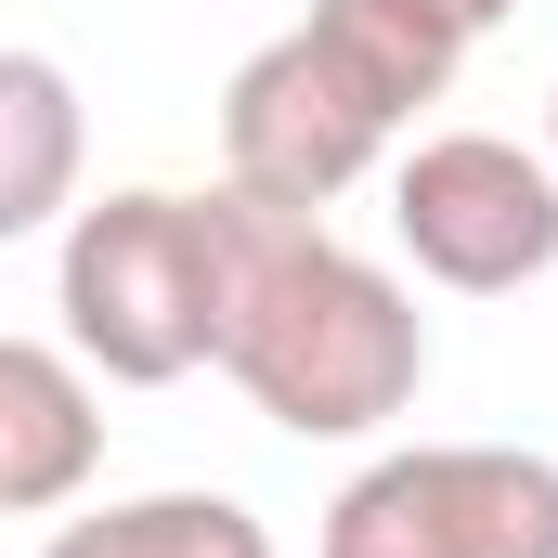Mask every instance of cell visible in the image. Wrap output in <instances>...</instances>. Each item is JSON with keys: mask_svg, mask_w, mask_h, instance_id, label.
<instances>
[{"mask_svg": "<svg viewBox=\"0 0 558 558\" xmlns=\"http://www.w3.org/2000/svg\"><path fill=\"white\" fill-rule=\"evenodd\" d=\"M247 208V247H234V338H221V377L286 428V441H364L416 403L428 377V325L416 299L377 274L364 247H338L312 208Z\"/></svg>", "mask_w": 558, "mask_h": 558, "instance_id": "6da1fadb", "label": "cell"}, {"mask_svg": "<svg viewBox=\"0 0 558 558\" xmlns=\"http://www.w3.org/2000/svg\"><path fill=\"white\" fill-rule=\"evenodd\" d=\"M234 247H247L234 182L221 195L131 182V195L78 208L65 260H52V312H65L78 364H105L118 390H169V377L221 364V338H234Z\"/></svg>", "mask_w": 558, "mask_h": 558, "instance_id": "7a4b0ae2", "label": "cell"}, {"mask_svg": "<svg viewBox=\"0 0 558 558\" xmlns=\"http://www.w3.org/2000/svg\"><path fill=\"white\" fill-rule=\"evenodd\" d=\"M325 558H558V454L520 441L377 454L325 507Z\"/></svg>", "mask_w": 558, "mask_h": 558, "instance_id": "3957f363", "label": "cell"}, {"mask_svg": "<svg viewBox=\"0 0 558 558\" xmlns=\"http://www.w3.org/2000/svg\"><path fill=\"white\" fill-rule=\"evenodd\" d=\"M390 105L351 78V52L299 13L286 39H260L247 65H234V92H221V182L234 195H260V208H338L377 156H390Z\"/></svg>", "mask_w": 558, "mask_h": 558, "instance_id": "277c9868", "label": "cell"}, {"mask_svg": "<svg viewBox=\"0 0 558 558\" xmlns=\"http://www.w3.org/2000/svg\"><path fill=\"white\" fill-rule=\"evenodd\" d=\"M390 234L416 247L428 286L507 299V286L558 274V156H533L507 131H428L390 169Z\"/></svg>", "mask_w": 558, "mask_h": 558, "instance_id": "5b68a950", "label": "cell"}, {"mask_svg": "<svg viewBox=\"0 0 558 558\" xmlns=\"http://www.w3.org/2000/svg\"><path fill=\"white\" fill-rule=\"evenodd\" d=\"M105 454V416H92V377L52 351V338H0V507L13 520H52Z\"/></svg>", "mask_w": 558, "mask_h": 558, "instance_id": "8992f818", "label": "cell"}, {"mask_svg": "<svg viewBox=\"0 0 558 558\" xmlns=\"http://www.w3.org/2000/svg\"><path fill=\"white\" fill-rule=\"evenodd\" d=\"M312 26L351 52V78L390 105V118H416L454 92V65H468V26L441 13V0H312Z\"/></svg>", "mask_w": 558, "mask_h": 558, "instance_id": "52a82bcc", "label": "cell"}, {"mask_svg": "<svg viewBox=\"0 0 558 558\" xmlns=\"http://www.w3.org/2000/svg\"><path fill=\"white\" fill-rule=\"evenodd\" d=\"M78 169V92L52 52H0V234H39Z\"/></svg>", "mask_w": 558, "mask_h": 558, "instance_id": "ba28073f", "label": "cell"}, {"mask_svg": "<svg viewBox=\"0 0 558 558\" xmlns=\"http://www.w3.org/2000/svg\"><path fill=\"white\" fill-rule=\"evenodd\" d=\"M39 558H274V533L234 494H131L105 520H65Z\"/></svg>", "mask_w": 558, "mask_h": 558, "instance_id": "9c48e42d", "label": "cell"}, {"mask_svg": "<svg viewBox=\"0 0 558 558\" xmlns=\"http://www.w3.org/2000/svg\"><path fill=\"white\" fill-rule=\"evenodd\" d=\"M441 13H454V26H468V39H481V26H507V13H520V0H441Z\"/></svg>", "mask_w": 558, "mask_h": 558, "instance_id": "30bf717a", "label": "cell"}, {"mask_svg": "<svg viewBox=\"0 0 558 558\" xmlns=\"http://www.w3.org/2000/svg\"><path fill=\"white\" fill-rule=\"evenodd\" d=\"M546 156H558V105H546Z\"/></svg>", "mask_w": 558, "mask_h": 558, "instance_id": "8fae6325", "label": "cell"}]
</instances>
